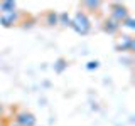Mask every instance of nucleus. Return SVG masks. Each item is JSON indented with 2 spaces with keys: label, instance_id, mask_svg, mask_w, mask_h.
<instances>
[{
  "label": "nucleus",
  "instance_id": "nucleus-6",
  "mask_svg": "<svg viewBox=\"0 0 135 126\" xmlns=\"http://www.w3.org/2000/svg\"><path fill=\"white\" fill-rule=\"evenodd\" d=\"M103 30L107 32V34H110V35H115V34H118V30H120V22H117V20H113L112 17H108V19H105L103 20Z\"/></svg>",
  "mask_w": 135,
  "mask_h": 126
},
{
  "label": "nucleus",
  "instance_id": "nucleus-5",
  "mask_svg": "<svg viewBox=\"0 0 135 126\" xmlns=\"http://www.w3.org/2000/svg\"><path fill=\"white\" fill-rule=\"evenodd\" d=\"M19 20H20V12L19 10L8 12V14H0V24H2L3 27H12V25H15Z\"/></svg>",
  "mask_w": 135,
  "mask_h": 126
},
{
  "label": "nucleus",
  "instance_id": "nucleus-10",
  "mask_svg": "<svg viewBox=\"0 0 135 126\" xmlns=\"http://www.w3.org/2000/svg\"><path fill=\"white\" fill-rule=\"evenodd\" d=\"M54 72H57V74H62L66 71V67H68V61L66 59H57L56 62H54Z\"/></svg>",
  "mask_w": 135,
  "mask_h": 126
},
{
  "label": "nucleus",
  "instance_id": "nucleus-16",
  "mask_svg": "<svg viewBox=\"0 0 135 126\" xmlns=\"http://www.w3.org/2000/svg\"><path fill=\"white\" fill-rule=\"evenodd\" d=\"M8 126H19V124H17V123H15V121H12V123H10V124H8Z\"/></svg>",
  "mask_w": 135,
  "mask_h": 126
},
{
  "label": "nucleus",
  "instance_id": "nucleus-12",
  "mask_svg": "<svg viewBox=\"0 0 135 126\" xmlns=\"http://www.w3.org/2000/svg\"><path fill=\"white\" fill-rule=\"evenodd\" d=\"M120 25H122V27H125V29H128V30H135V19H133L132 15H128Z\"/></svg>",
  "mask_w": 135,
  "mask_h": 126
},
{
  "label": "nucleus",
  "instance_id": "nucleus-7",
  "mask_svg": "<svg viewBox=\"0 0 135 126\" xmlns=\"http://www.w3.org/2000/svg\"><path fill=\"white\" fill-rule=\"evenodd\" d=\"M17 3L14 0H2L0 2V14H8V12H15Z\"/></svg>",
  "mask_w": 135,
  "mask_h": 126
},
{
  "label": "nucleus",
  "instance_id": "nucleus-9",
  "mask_svg": "<svg viewBox=\"0 0 135 126\" xmlns=\"http://www.w3.org/2000/svg\"><path fill=\"white\" fill-rule=\"evenodd\" d=\"M57 24L64 25V27H71V15L68 12H61L57 14Z\"/></svg>",
  "mask_w": 135,
  "mask_h": 126
},
{
  "label": "nucleus",
  "instance_id": "nucleus-3",
  "mask_svg": "<svg viewBox=\"0 0 135 126\" xmlns=\"http://www.w3.org/2000/svg\"><path fill=\"white\" fill-rule=\"evenodd\" d=\"M110 17H112L113 20H117V22H123V20L128 17V8L125 5H122L120 2H113L112 5H110Z\"/></svg>",
  "mask_w": 135,
  "mask_h": 126
},
{
  "label": "nucleus",
  "instance_id": "nucleus-14",
  "mask_svg": "<svg viewBox=\"0 0 135 126\" xmlns=\"http://www.w3.org/2000/svg\"><path fill=\"white\" fill-rule=\"evenodd\" d=\"M34 22H36L34 19H31V20H25V22L22 24V27H24V29H31L32 25H34Z\"/></svg>",
  "mask_w": 135,
  "mask_h": 126
},
{
  "label": "nucleus",
  "instance_id": "nucleus-1",
  "mask_svg": "<svg viewBox=\"0 0 135 126\" xmlns=\"http://www.w3.org/2000/svg\"><path fill=\"white\" fill-rule=\"evenodd\" d=\"M71 29H73L76 34H79V35H86V34H90V30H91V20H90V17H88L86 12L78 10L73 17H71Z\"/></svg>",
  "mask_w": 135,
  "mask_h": 126
},
{
  "label": "nucleus",
  "instance_id": "nucleus-15",
  "mask_svg": "<svg viewBox=\"0 0 135 126\" xmlns=\"http://www.w3.org/2000/svg\"><path fill=\"white\" fill-rule=\"evenodd\" d=\"M3 116V104H0V118Z\"/></svg>",
  "mask_w": 135,
  "mask_h": 126
},
{
  "label": "nucleus",
  "instance_id": "nucleus-2",
  "mask_svg": "<svg viewBox=\"0 0 135 126\" xmlns=\"http://www.w3.org/2000/svg\"><path fill=\"white\" fill-rule=\"evenodd\" d=\"M115 49L118 52H133L135 50V39L130 34H122V35H118V39L115 42Z\"/></svg>",
  "mask_w": 135,
  "mask_h": 126
},
{
  "label": "nucleus",
  "instance_id": "nucleus-11",
  "mask_svg": "<svg viewBox=\"0 0 135 126\" xmlns=\"http://www.w3.org/2000/svg\"><path fill=\"white\" fill-rule=\"evenodd\" d=\"M46 24L47 25H57V12H54V10H49L47 14H46Z\"/></svg>",
  "mask_w": 135,
  "mask_h": 126
},
{
  "label": "nucleus",
  "instance_id": "nucleus-13",
  "mask_svg": "<svg viewBox=\"0 0 135 126\" xmlns=\"http://www.w3.org/2000/svg\"><path fill=\"white\" fill-rule=\"evenodd\" d=\"M98 67H100V62L96 61V59H95V61L86 62V69H88V71H95V69H98Z\"/></svg>",
  "mask_w": 135,
  "mask_h": 126
},
{
  "label": "nucleus",
  "instance_id": "nucleus-4",
  "mask_svg": "<svg viewBox=\"0 0 135 126\" xmlns=\"http://www.w3.org/2000/svg\"><path fill=\"white\" fill-rule=\"evenodd\" d=\"M14 121L19 126H36V116L29 111H19L15 114Z\"/></svg>",
  "mask_w": 135,
  "mask_h": 126
},
{
  "label": "nucleus",
  "instance_id": "nucleus-8",
  "mask_svg": "<svg viewBox=\"0 0 135 126\" xmlns=\"http://www.w3.org/2000/svg\"><path fill=\"white\" fill-rule=\"evenodd\" d=\"M100 5H101V2H98V0H84L83 2V7L88 12H96L100 8Z\"/></svg>",
  "mask_w": 135,
  "mask_h": 126
}]
</instances>
